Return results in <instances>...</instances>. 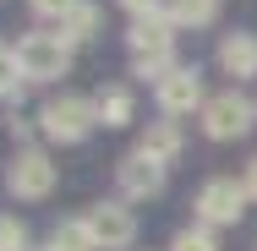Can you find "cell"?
Returning <instances> with one entry per match:
<instances>
[{
    "label": "cell",
    "mask_w": 257,
    "mask_h": 251,
    "mask_svg": "<svg viewBox=\"0 0 257 251\" xmlns=\"http://www.w3.org/2000/svg\"><path fill=\"white\" fill-rule=\"evenodd\" d=\"M126 50H132V71L137 77L164 82L175 71V22L170 17H137L132 33H126Z\"/></svg>",
    "instance_id": "obj_1"
},
{
    "label": "cell",
    "mask_w": 257,
    "mask_h": 251,
    "mask_svg": "<svg viewBox=\"0 0 257 251\" xmlns=\"http://www.w3.org/2000/svg\"><path fill=\"white\" fill-rule=\"evenodd\" d=\"M203 77H197V66H175L164 82H159V109L164 115H192V109H203Z\"/></svg>",
    "instance_id": "obj_9"
},
{
    "label": "cell",
    "mask_w": 257,
    "mask_h": 251,
    "mask_svg": "<svg viewBox=\"0 0 257 251\" xmlns=\"http://www.w3.org/2000/svg\"><path fill=\"white\" fill-rule=\"evenodd\" d=\"M120 6H126L132 17H164V6H170V0H120Z\"/></svg>",
    "instance_id": "obj_20"
},
{
    "label": "cell",
    "mask_w": 257,
    "mask_h": 251,
    "mask_svg": "<svg viewBox=\"0 0 257 251\" xmlns=\"http://www.w3.org/2000/svg\"><path fill=\"white\" fill-rule=\"evenodd\" d=\"M93 109H99V126H132V93L126 88H99Z\"/></svg>",
    "instance_id": "obj_14"
},
{
    "label": "cell",
    "mask_w": 257,
    "mask_h": 251,
    "mask_svg": "<svg viewBox=\"0 0 257 251\" xmlns=\"http://www.w3.org/2000/svg\"><path fill=\"white\" fill-rule=\"evenodd\" d=\"M246 197H252L246 180H224V175L208 180L203 191H197V224H208V229H213V224H241Z\"/></svg>",
    "instance_id": "obj_6"
},
{
    "label": "cell",
    "mask_w": 257,
    "mask_h": 251,
    "mask_svg": "<svg viewBox=\"0 0 257 251\" xmlns=\"http://www.w3.org/2000/svg\"><path fill=\"white\" fill-rule=\"evenodd\" d=\"M164 17L175 22V28H203L219 17V0H170L164 6Z\"/></svg>",
    "instance_id": "obj_15"
},
{
    "label": "cell",
    "mask_w": 257,
    "mask_h": 251,
    "mask_svg": "<svg viewBox=\"0 0 257 251\" xmlns=\"http://www.w3.org/2000/svg\"><path fill=\"white\" fill-rule=\"evenodd\" d=\"M39 126H44L50 142H82L99 126V109H93V99H82V93H55L39 109Z\"/></svg>",
    "instance_id": "obj_2"
},
{
    "label": "cell",
    "mask_w": 257,
    "mask_h": 251,
    "mask_svg": "<svg viewBox=\"0 0 257 251\" xmlns=\"http://www.w3.org/2000/svg\"><path fill=\"white\" fill-rule=\"evenodd\" d=\"M6 191H11V197H22V202L50 197V191H55V164H50V153L22 148L17 158H11V169H6Z\"/></svg>",
    "instance_id": "obj_5"
},
{
    "label": "cell",
    "mask_w": 257,
    "mask_h": 251,
    "mask_svg": "<svg viewBox=\"0 0 257 251\" xmlns=\"http://www.w3.org/2000/svg\"><path fill=\"white\" fill-rule=\"evenodd\" d=\"M115 180H120V197L148 202V197H159V191H164V164L132 148L126 158H120V164H115Z\"/></svg>",
    "instance_id": "obj_8"
},
{
    "label": "cell",
    "mask_w": 257,
    "mask_h": 251,
    "mask_svg": "<svg viewBox=\"0 0 257 251\" xmlns=\"http://www.w3.org/2000/svg\"><path fill=\"white\" fill-rule=\"evenodd\" d=\"M0 251H28V229H22V218H0Z\"/></svg>",
    "instance_id": "obj_18"
},
{
    "label": "cell",
    "mask_w": 257,
    "mask_h": 251,
    "mask_svg": "<svg viewBox=\"0 0 257 251\" xmlns=\"http://www.w3.org/2000/svg\"><path fill=\"white\" fill-rule=\"evenodd\" d=\"M170 251H219V240H213L208 224H192V229H181V235L170 240Z\"/></svg>",
    "instance_id": "obj_17"
},
{
    "label": "cell",
    "mask_w": 257,
    "mask_h": 251,
    "mask_svg": "<svg viewBox=\"0 0 257 251\" xmlns=\"http://www.w3.org/2000/svg\"><path fill=\"white\" fill-rule=\"evenodd\" d=\"M219 66L241 82V77H257V39L252 33H224L219 39Z\"/></svg>",
    "instance_id": "obj_10"
},
{
    "label": "cell",
    "mask_w": 257,
    "mask_h": 251,
    "mask_svg": "<svg viewBox=\"0 0 257 251\" xmlns=\"http://www.w3.org/2000/svg\"><path fill=\"white\" fill-rule=\"evenodd\" d=\"M17 66H22V82H55L71 71V44L60 33H28L17 39Z\"/></svg>",
    "instance_id": "obj_3"
},
{
    "label": "cell",
    "mask_w": 257,
    "mask_h": 251,
    "mask_svg": "<svg viewBox=\"0 0 257 251\" xmlns=\"http://www.w3.org/2000/svg\"><path fill=\"white\" fill-rule=\"evenodd\" d=\"M246 191L257 197V153H252V164H246Z\"/></svg>",
    "instance_id": "obj_21"
},
{
    "label": "cell",
    "mask_w": 257,
    "mask_h": 251,
    "mask_svg": "<svg viewBox=\"0 0 257 251\" xmlns=\"http://www.w3.org/2000/svg\"><path fill=\"white\" fill-rule=\"evenodd\" d=\"M0 99H22V66H17V50L0 44Z\"/></svg>",
    "instance_id": "obj_16"
},
{
    "label": "cell",
    "mask_w": 257,
    "mask_h": 251,
    "mask_svg": "<svg viewBox=\"0 0 257 251\" xmlns=\"http://www.w3.org/2000/svg\"><path fill=\"white\" fill-rule=\"evenodd\" d=\"M50 251H99V246H93L88 218H60L55 235H50Z\"/></svg>",
    "instance_id": "obj_13"
},
{
    "label": "cell",
    "mask_w": 257,
    "mask_h": 251,
    "mask_svg": "<svg viewBox=\"0 0 257 251\" xmlns=\"http://www.w3.org/2000/svg\"><path fill=\"white\" fill-rule=\"evenodd\" d=\"M257 120V109L235 88H224V93H213V99L203 104V131L213 137V142H235V137H246Z\"/></svg>",
    "instance_id": "obj_4"
},
{
    "label": "cell",
    "mask_w": 257,
    "mask_h": 251,
    "mask_svg": "<svg viewBox=\"0 0 257 251\" xmlns=\"http://www.w3.org/2000/svg\"><path fill=\"white\" fill-rule=\"evenodd\" d=\"M99 28H104V11L93 0H82V6L60 22V39H66V44H88V39H99Z\"/></svg>",
    "instance_id": "obj_11"
},
{
    "label": "cell",
    "mask_w": 257,
    "mask_h": 251,
    "mask_svg": "<svg viewBox=\"0 0 257 251\" xmlns=\"http://www.w3.org/2000/svg\"><path fill=\"white\" fill-rule=\"evenodd\" d=\"M82 218H88L93 246H99V251H126L132 240H137V218H132L126 202H93Z\"/></svg>",
    "instance_id": "obj_7"
},
{
    "label": "cell",
    "mask_w": 257,
    "mask_h": 251,
    "mask_svg": "<svg viewBox=\"0 0 257 251\" xmlns=\"http://www.w3.org/2000/svg\"><path fill=\"white\" fill-rule=\"evenodd\" d=\"M137 153H148V158H159V164L170 169V158L181 153V131H175L170 120H154V126L143 131V142H137Z\"/></svg>",
    "instance_id": "obj_12"
},
{
    "label": "cell",
    "mask_w": 257,
    "mask_h": 251,
    "mask_svg": "<svg viewBox=\"0 0 257 251\" xmlns=\"http://www.w3.org/2000/svg\"><path fill=\"white\" fill-rule=\"evenodd\" d=\"M28 6H33L39 17H55V22H66V17H71V11L82 6V0H28Z\"/></svg>",
    "instance_id": "obj_19"
}]
</instances>
